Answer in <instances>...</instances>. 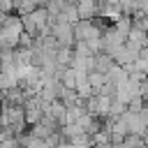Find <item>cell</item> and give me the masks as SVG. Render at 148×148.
Here are the masks:
<instances>
[{"instance_id":"obj_4","label":"cell","mask_w":148,"mask_h":148,"mask_svg":"<svg viewBox=\"0 0 148 148\" xmlns=\"http://www.w3.org/2000/svg\"><path fill=\"white\" fill-rule=\"evenodd\" d=\"M16 146H18V139L16 136H7V139L0 141V148H16Z\"/></svg>"},{"instance_id":"obj_3","label":"cell","mask_w":148,"mask_h":148,"mask_svg":"<svg viewBox=\"0 0 148 148\" xmlns=\"http://www.w3.org/2000/svg\"><path fill=\"white\" fill-rule=\"evenodd\" d=\"M58 79H60V83H62L65 88L76 90V69H74V67H62Z\"/></svg>"},{"instance_id":"obj_2","label":"cell","mask_w":148,"mask_h":148,"mask_svg":"<svg viewBox=\"0 0 148 148\" xmlns=\"http://www.w3.org/2000/svg\"><path fill=\"white\" fill-rule=\"evenodd\" d=\"M74 37H76V42H90L95 37H102V32L90 18H79L74 23Z\"/></svg>"},{"instance_id":"obj_1","label":"cell","mask_w":148,"mask_h":148,"mask_svg":"<svg viewBox=\"0 0 148 148\" xmlns=\"http://www.w3.org/2000/svg\"><path fill=\"white\" fill-rule=\"evenodd\" d=\"M23 30L25 28H23V18L21 16L5 14L2 25H0V49H16Z\"/></svg>"}]
</instances>
